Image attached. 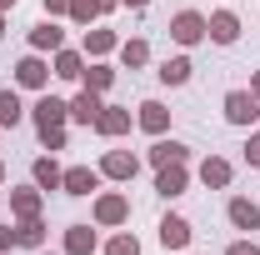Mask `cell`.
<instances>
[{"label":"cell","mask_w":260,"mask_h":255,"mask_svg":"<svg viewBox=\"0 0 260 255\" xmlns=\"http://www.w3.org/2000/svg\"><path fill=\"white\" fill-rule=\"evenodd\" d=\"M135 125L145 130V135H165L170 130V110H165L160 100H140L135 105Z\"/></svg>","instance_id":"ac0fdd59"},{"label":"cell","mask_w":260,"mask_h":255,"mask_svg":"<svg viewBox=\"0 0 260 255\" xmlns=\"http://www.w3.org/2000/svg\"><path fill=\"white\" fill-rule=\"evenodd\" d=\"M225 120H230V125H250V130H255L260 100L250 95V90H225Z\"/></svg>","instance_id":"30bf717a"},{"label":"cell","mask_w":260,"mask_h":255,"mask_svg":"<svg viewBox=\"0 0 260 255\" xmlns=\"http://www.w3.org/2000/svg\"><path fill=\"white\" fill-rule=\"evenodd\" d=\"M5 180H10V170H5V165H0V185H5Z\"/></svg>","instance_id":"ab89813d"},{"label":"cell","mask_w":260,"mask_h":255,"mask_svg":"<svg viewBox=\"0 0 260 255\" xmlns=\"http://www.w3.org/2000/svg\"><path fill=\"white\" fill-rule=\"evenodd\" d=\"M190 70H195L190 55H165L155 75H160V85H185V80H190Z\"/></svg>","instance_id":"d4e9b609"},{"label":"cell","mask_w":260,"mask_h":255,"mask_svg":"<svg viewBox=\"0 0 260 255\" xmlns=\"http://www.w3.org/2000/svg\"><path fill=\"white\" fill-rule=\"evenodd\" d=\"M180 255H185V250H180Z\"/></svg>","instance_id":"b9f144b4"},{"label":"cell","mask_w":260,"mask_h":255,"mask_svg":"<svg viewBox=\"0 0 260 255\" xmlns=\"http://www.w3.org/2000/svg\"><path fill=\"white\" fill-rule=\"evenodd\" d=\"M15 5H20V0H0V10H5V15H10V10H15Z\"/></svg>","instance_id":"74e56055"},{"label":"cell","mask_w":260,"mask_h":255,"mask_svg":"<svg viewBox=\"0 0 260 255\" xmlns=\"http://www.w3.org/2000/svg\"><path fill=\"white\" fill-rule=\"evenodd\" d=\"M0 130H5V125H0Z\"/></svg>","instance_id":"7bdbcfd3"},{"label":"cell","mask_w":260,"mask_h":255,"mask_svg":"<svg viewBox=\"0 0 260 255\" xmlns=\"http://www.w3.org/2000/svg\"><path fill=\"white\" fill-rule=\"evenodd\" d=\"M195 175H200V185H205V190H225L230 180H235V165H230L225 155H205L200 165H195Z\"/></svg>","instance_id":"5bb4252c"},{"label":"cell","mask_w":260,"mask_h":255,"mask_svg":"<svg viewBox=\"0 0 260 255\" xmlns=\"http://www.w3.org/2000/svg\"><path fill=\"white\" fill-rule=\"evenodd\" d=\"M205 35H210V30H205V15H200V10H175V15H170V40H175L180 50L200 45Z\"/></svg>","instance_id":"277c9868"},{"label":"cell","mask_w":260,"mask_h":255,"mask_svg":"<svg viewBox=\"0 0 260 255\" xmlns=\"http://www.w3.org/2000/svg\"><path fill=\"white\" fill-rule=\"evenodd\" d=\"M155 235H160V245L170 255H180V250H190V240H195V225L185 220V215H175V210H170V215H165L160 225H155Z\"/></svg>","instance_id":"8992f818"},{"label":"cell","mask_w":260,"mask_h":255,"mask_svg":"<svg viewBox=\"0 0 260 255\" xmlns=\"http://www.w3.org/2000/svg\"><path fill=\"white\" fill-rule=\"evenodd\" d=\"M95 230H100V225H85V220L65 225L60 255H95V250H100V235H95Z\"/></svg>","instance_id":"9c48e42d"},{"label":"cell","mask_w":260,"mask_h":255,"mask_svg":"<svg viewBox=\"0 0 260 255\" xmlns=\"http://www.w3.org/2000/svg\"><path fill=\"white\" fill-rule=\"evenodd\" d=\"M80 50H85V60H105L110 50H120V35L105 30V25H90V30H85V40H80Z\"/></svg>","instance_id":"d6986e66"},{"label":"cell","mask_w":260,"mask_h":255,"mask_svg":"<svg viewBox=\"0 0 260 255\" xmlns=\"http://www.w3.org/2000/svg\"><path fill=\"white\" fill-rule=\"evenodd\" d=\"M15 250V225H0V255Z\"/></svg>","instance_id":"836d02e7"},{"label":"cell","mask_w":260,"mask_h":255,"mask_svg":"<svg viewBox=\"0 0 260 255\" xmlns=\"http://www.w3.org/2000/svg\"><path fill=\"white\" fill-rule=\"evenodd\" d=\"M35 120V130H50V125H65L70 120V100H60V95H50V90H40L35 95V105L25 110Z\"/></svg>","instance_id":"5b68a950"},{"label":"cell","mask_w":260,"mask_h":255,"mask_svg":"<svg viewBox=\"0 0 260 255\" xmlns=\"http://www.w3.org/2000/svg\"><path fill=\"white\" fill-rule=\"evenodd\" d=\"M225 255H260V245L250 240V235H245V240H230V245H225Z\"/></svg>","instance_id":"4dcf8cb0"},{"label":"cell","mask_w":260,"mask_h":255,"mask_svg":"<svg viewBox=\"0 0 260 255\" xmlns=\"http://www.w3.org/2000/svg\"><path fill=\"white\" fill-rule=\"evenodd\" d=\"M190 190V165H160L155 170V195L160 200H180Z\"/></svg>","instance_id":"7c38bea8"},{"label":"cell","mask_w":260,"mask_h":255,"mask_svg":"<svg viewBox=\"0 0 260 255\" xmlns=\"http://www.w3.org/2000/svg\"><path fill=\"white\" fill-rule=\"evenodd\" d=\"M60 45H65L60 20H50V15H45V20H35V25H30V50H40V55H55Z\"/></svg>","instance_id":"e0dca14e"},{"label":"cell","mask_w":260,"mask_h":255,"mask_svg":"<svg viewBox=\"0 0 260 255\" xmlns=\"http://www.w3.org/2000/svg\"><path fill=\"white\" fill-rule=\"evenodd\" d=\"M120 65H125V70H145V65H150V45H145L140 35L120 40Z\"/></svg>","instance_id":"484cf974"},{"label":"cell","mask_w":260,"mask_h":255,"mask_svg":"<svg viewBox=\"0 0 260 255\" xmlns=\"http://www.w3.org/2000/svg\"><path fill=\"white\" fill-rule=\"evenodd\" d=\"M95 15H100L95 0H70V15H65V20H70V25H80V30H90V25H95Z\"/></svg>","instance_id":"f1b7e54d"},{"label":"cell","mask_w":260,"mask_h":255,"mask_svg":"<svg viewBox=\"0 0 260 255\" xmlns=\"http://www.w3.org/2000/svg\"><path fill=\"white\" fill-rule=\"evenodd\" d=\"M80 85H85V90H95V95H105V90L115 85V65H105V60H85Z\"/></svg>","instance_id":"cb8c5ba5"},{"label":"cell","mask_w":260,"mask_h":255,"mask_svg":"<svg viewBox=\"0 0 260 255\" xmlns=\"http://www.w3.org/2000/svg\"><path fill=\"white\" fill-rule=\"evenodd\" d=\"M35 255H55V250H35Z\"/></svg>","instance_id":"60d3db41"},{"label":"cell","mask_w":260,"mask_h":255,"mask_svg":"<svg viewBox=\"0 0 260 255\" xmlns=\"http://www.w3.org/2000/svg\"><path fill=\"white\" fill-rule=\"evenodd\" d=\"M60 190H65V195H75V200L95 195V190H100V170H90V165H70V170L60 175Z\"/></svg>","instance_id":"9a60e30c"},{"label":"cell","mask_w":260,"mask_h":255,"mask_svg":"<svg viewBox=\"0 0 260 255\" xmlns=\"http://www.w3.org/2000/svg\"><path fill=\"white\" fill-rule=\"evenodd\" d=\"M100 105H105V95H95V90H85V85H80V95L70 100V120H75V125H95Z\"/></svg>","instance_id":"7402d4cb"},{"label":"cell","mask_w":260,"mask_h":255,"mask_svg":"<svg viewBox=\"0 0 260 255\" xmlns=\"http://www.w3.org/2000/svg\"><path fill=\"white\" fill-rule=\"evenodd\" d=\"M60 165H55V155H35L30 160V180L40 185V190H60Z\"/></svg>","instance_id":"603a6c76"},{"label":"cell","mask_w":260,"mask_h":255,"mask_svg":"<svg viewBox=\"0 0 260 255\" xmlns=\"http://www.w3.org/2000/svg\"><path fill=\"white\" fill-rule=\"evenodd\" d=\"M225 220L235 225V230H260V205L250 200V195H230V205H225Z\"/></svg>","instance_id":"2e32d148"},{"label":"cell","mask_w":260,"mask_h":255,"mask_svg":"<svg viewBox=\"0 0 260 255\" xmlns=\"http://www.w3.org/2000/svg\"><path fill=\"white\" fill-rule=\"evenodd\" d=\"M50 70H55L60 80H80V75H85V50H70V45H60V50L50 55Z\"/></svg>","instance_id":"ffe728a7"},{"label":"cell","mask_w":260,"mask_h":255,"mask_svg":"<svg viewBox=\"0 0 260 255\" xmlns=\"http://www.w3.org/2000/svg\"><path fill=\"white\" fill-rule=\"evenodd\" d=\"M105 255H140V235L135 230H115L105 240Z\"/></svg>","instance_id":"83f0119b"},{"label":"cell","mask_w":260,"mask_h":255,"mask_svg":"<svg viewBox=\"0 0 260 255\" xmlns=\"http://www.w3.org/2000/svg\"><path fill=\"white\" fill-rule=\"evenodd\" d=\"M40 210H45V190H40V185H10V215H15V220H30V215H40Z\"/></svg>","instance_id":"4fadbf2b"},{"label":"cell","mask_w":260,"mask_h":255,"mask_svg":"<svg viewBox=\"0 0 260 255\" xmlns=\"http://www.w3.org/2000/svg\"><path fill=\"white\" fill-rule=\"evenodd\" d=\"M145 165H190V145L185 140H175V135H155V145L145 150Z\"/></svg>","instance_id":"52a82bcc"},{"label":"cell","mask_w":260,"mask_h":255,"mask_svg":"<svg viewBox=\"0 0 260 255\" xmlns=\"http://www.w3.org/2000/svg\"><path fill=\"white\" fill-rule=\"evenodd\" d=\"M130 125H135V115H130V105H100L95 115V135H105V140H120V135H130Z\"/></svg>","instance_id":"ba28073f"},{"label":"cell","mask_w":260,"mask_h":255,"mask_svg":"<svg viewBox=\"0 0 260 255\" xmlns=\"http://www.w3.org/2000/svg\"><path fill=\"white\" fill-rule=\"evenodd\" d=\"M90 220H95L100 230H120V225H130V195L125 190H95Z\"/></svg>","instance_id":"6da1fadb"},{"label":"cell","mask_w":260,"mask_h":255,"mask_svg":"<svg viewBox=\"0 0 260 255\" xmlns=\"http://www.w3.org/2000/svg\"><path fill=\"white\" fill-rule=\"evenodd\" d=\"M5 25H10V15H5V10H0V40H5Z\"/></svg>","instance_id":"f35d334b"},{"label":"cell","mask_w":260,"mask_h":255,"mask_svg":"<svg viewBox=\"0 0 260 255\" xmlns=\"http://www.w3.org/2000/svg\"><path fill=\"white\" fill-rule=\"evenodd\" d=\"M40 5H45V15H50V20H60V15H70V0H40Z\"/></svg>","instance_id":"d6a6232c"},{"label":"cell","mask_w":260,"mask_h":255,"mask_svg":"<svg viewBox=\"0 0 260 255\" xmlns=\"http://www.w3.org/2000/svg\"><path fill=\"white\" fill-rule=\"evenodd\" d=\"M95 5H100V15H110V10H115L120 0H95Z\"/></svg>","instance_id":"e575fe53"},{"label":"cell","mask_w":260,"mask_h":255,"mask_svg":"<svg viewBox=\"0 0 260 255\" xmlns=\"http://www.w3.org/2000/svg\"><path fill=\"white\" fill-rule=\"evenodd\" d=\"M20 120H25V105H20V95H15V90H0V125L15 130Z\"/></svg>","instance_id":"4316f807"},{"label":"cell","mask_w":260,"mask_h":255,"mask_svg":"<svg viewBox=\"0 0 260 255\" xmlns=\"http://www.w3.org/2000/svg\"><path fill=\"white\" fill-rule=\"evenodd\" d=\"M120 5H125V10H145L150 0H120Z\"/></svg>","instance_id":"d590c367"},{"label":"cell","mask_w":260,"mask_h":255,"mask_svg":"<svg viewBox=\"0 0 260 255\" xmlns=\"http://www.w3.org/2000/svg\"><path fill=\"white\" fill-rule=\"evenodd\" d=\"M205 40H210V45H235V40H240V15H235V10H210V15H205Z\"/></svg>","instance_id":"8fae6325"},{"label":"cell","mask_w":260,"mask_h":255,"mask_svg":"<svg viewBox=\"0 0 260 255\" xmlns=\"http://www.w3.org/2000/svg\"><path fill=\"white\" fill-rule=\"evenodd\" d=\"M95 170H100V180H115V185H130V180L140 175V155H135V150H105Z\"/></svg>","instance_id":"3957f363"},{"label":"cell","mask_w":260,"mask_h":255,"mask_svg":"<svg viewBox=\"0 0 260 255\" xmlns=\"http://www.w3.org/2000/svg\"><path fill=\"white\" fill-rule=\"evenodd\" d=\"M50 75H55V70H50V60H45L40 50H30V55L15 60V85H20V90H35V95L50 90Z\"/></svg>","instance_id":"7a4b0ae2"},{"label":"cell","mask_w":260,"mask_h":255,"mask_svg":"<svg viewBox=\"0 0 260 255\" xmlns=\"http://www.w3.org/2000/svg\"><path fill=\"white\" fill-rule=\"evenodd\" d=\"M35 135H40V150H50V155H55V150H65V125H50V130H35Z\"/></svg>","instance_id":"f546056e"},{"label":"cell","mask_w":260,"mask_h":255,"mask_svg":"<svg viewBox=\"0 0 260 255\" xmlns=\"http://www.w3.org/2000/svg\"><path fill=\"white\" fill-rule=\"evenodd\" d=\"M250 95L260 100V70H255V75H250Z\"/></svg>","instance_id":"8d00e7d4"},{"label":"cell","mask_w":260,"mask_h":255,"mask_svg":"<svg viewBox=\"0 0 260 255\" xmlns=\"http://www.w3.org/2000/svg\"><path fill=\"white\" fill-rule=\"evenodd\" d=\"M45 235H50V225L40 220V215H30V220H15V245H25V250H45Z\"/></svg>","instance_id":"44dd1931"},{"label":"cell","mask_w":260,"mask_h":255,"mask_svg":"<svg viewBox=\"0 0 260 255\" xmlns=\"http://www.w3.org/2000/svg\"><path fill=\"white\" fill-rule=\"evenodd\" d=\"M245 165L260 170V130H250V140H245Z\"/></svg>","instance_id":"1f68e13d"}]
</instances>
